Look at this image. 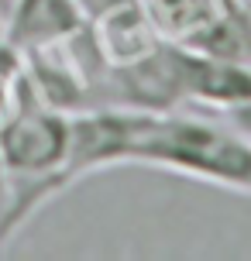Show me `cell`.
<instances>
[{"label":"cell","mask_w":251,"mask_h":261,"mask_svg":"<svg viewBox=\"0 0 251 261\" xmlns=\"http://www.w3.org/2000/svg\"><path fill=\"white\" fill-rule=\"evenodd\" d=\"M128 165L175 172L227 193L251 196V134L179 110L141 114L128 148Z\"/></svg>","instance_id":"obj_1"},{"label":"cell","mask_w":251,"mask_h":261,"mask_svg":"<svg viewBox=\"0 0 251 261\" xmlns=\"http://www.w3.org/2000/svg\"><path fill=\"white\" fill-rule=\"evenodd\" d=\"M86 28H90L93 48L100 52L107 69L138 62L159 41H165L159 35V28L152 24V17H148L145 0H120L110 11H104V14H96L93 21H86Z\"/></svg>","instance_id":"obj_2"},{"label":"cell","mask_w":251,"mask_h":261,"mask_svg":"<svg viewBox=\"0 0 251 261\" xmlns=\"http://www.w3.org/2000/svg\"><path fill=\"white\" fill-rule=\"evenodd\" d=\"M86 28L76 0H14L11 14L4 17V38L17 52L45 48L66 41Z\"/></svg>","instance_id":"obj_3"},{"label":"cell","mask_w":251,"mask_h":261,"mask_svg":"<svg viewBox=\"0 0 251 261\" xmlns=\"http://www.w3.org/2000/svg\"><path fill=\"white\" fill-rule=\"evenodd\" d=\"M220 7L224 0H145V11L159 35L179 45H189L199 31H207Z\"/></svg>","instance_id":"obj_4"},{"label":"cell","mask_w":251,"mask_h":261,"mask_svg":"<svg viewBox=\"0 0 251 261\" xmlns=\"http://www.w3.org/2000/svg\"><path fill=\"white\" fill-rule=\"evenodd\" d=\"M24 90V59L7 38H0V124L7 120Z\"/></svg>","instance_id":"obj_5"},{"label":"cell","mask_w":251,"mask_h":261,"mask_svg":"<svg viewBox=\"0 0 251 261\" xmlns=\"http://www.w3.org/2000/svg\"><path fill=\"white\" fill-rule=\"evenodd\" d=\"M7 203V169H4V162H0V210Z\"/></svg>","instance_id":"obj_6"},{"label":"cell","mask_w":251,"mask_h":261,"mask_svg":"<svg viewBox=\"0 0 251 261\" xmlns=\"http://www.w3.org/2000/svg\"><path fill=\"white\" fill-rule=\"evenodd\" d=\"M11 7H14V0H0V21L11 14Z\"/></svg>","instance_id":"obj_7"},{"label":"cell","mask_w":251,"mask_h":261,"mask_svg":"<svg viewBox=\"0 0 251 261\" xmlns=\"http://www.w3.org/2000/svg\"><path fill=\"white\" fill-rule=\"evenodd\" d=\"M0 38H4V21H0Z\"/></svg>","instance_id":"obj_8"}]
</instances>
